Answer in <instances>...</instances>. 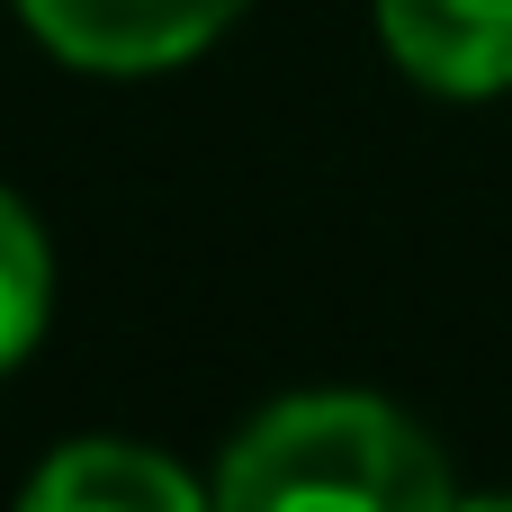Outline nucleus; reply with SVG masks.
Instances as JSON below:
<instances>
[{
  "label": "nucleus",
  "instance_id": "f257e3e1",
  "mask_svg": "<svg viewBox=\"0 0 512 512\" xmlns=\"http://www.w3.org/2000/svg\"><path fill=\"white\" fill-rule=\"evenodd\" d=\"M216 504L234 512H450V459L441 441L378 405V396H288L252 414L216 468Z\"/></svg>",
  "mask_w": 512,
  "mask_h": 512
},
{
  "label": "nucleus",
  "instance_id": "f03ea898",
  "mask_svg": "<svg viewBox=\"0 0 512 512\" xmlns=\"http://www.w3.org/2000/svg\"><path fill=\"white\" fill-rule=\"evenodd\" d=\"M252 0H18L36 45H54L81 72H162L216 45Z\"/></svg>",
  "mask_w": 512,
  "mask_h": 512
},
{
  "label": "nucleus",
  "instance_id": "7ed1b4c3",
  "mask_svg": "<svg viewBox=\"0 0 512 512\" xmlns=\"http://www.w3.org/2000/svg\"><path fill=\"white\" fill-rule=\"evenodd\" d=\"M378 36L441 99L512 90V0H378Z\"/></svg>",
  "mask_w": 512,
  "mask_h": 512
},
{
  "label": "nucleus",
  "instance_id": "20e7f679",
  "mask_svg": "<svg viewBox=\"0 0 512 512\" xmlns=\"http://www.w3.org/2000/svg\"><path fill=\"white\" fill-rule=\"evenodd\" d=\"M198 504H207V486L189 468H171L144 441H108V432L54 450L27 477V512H198Z\"/></svg>",
  "mask_w": 512,
  "mask_h": 512
},
{
  "label": "nucleus",
  "instance_id": "39448f33",
  "mask_svg": "<svg viewBox=\"0 0 512 512\" xmlns=\"http://www.w3.org/2000/svg\"><path fill=\"white\" fill-rule=\"evenodd\" d=\"M45 315H54V252H45L36 216L0 189V378L36 351Z\"/></svg>",
  "mask_w": 512,
  "mask_h": 512
}]
</instances>
